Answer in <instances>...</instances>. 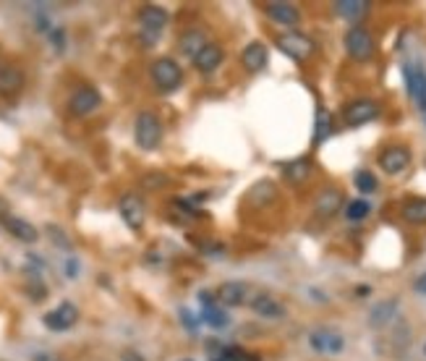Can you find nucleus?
I'll return each mask as SVG.
<instances>
[{"label": "nucleus", "mask_w": 426, "mask_h": 361, "mask_svg": "<svg viewBox=\"0 0 426 361\" xmlns=\"http://www.w3.org/2000/svg\"><path fill=\"white\" fill-rule=\"evenodd\" d=\"M222 63V47L220 45H214V42H209L205 47V50L199 52L194 58V66L199 71H205V74H209V71H214L217 66Z\"/></svg>", "instance_id": "obj_20"}, {"label": "nucleus", "mask_w": 426, "mask_h": 361, "mask_svg": "<svg viewBox=\"0 0 426 361\" xmlns=\"http://www.w3.org/2000/svg\"><path fill=\"white\" fill-rule=\"evenodd\" d=\"M207 40L205 35H202V29H188L186 35L180 37V50H183V55H188V58H196L199 52L207 47Z\"/></svg>", "instance_id": "obj_23"}, {"label": "nucleus", "mask_w": 426, "mask_h": 361, "mask_svg": "<svg viewBox=\"0 0 426 361\" xmlns=\"http://www.w3.org/2000/svg\"><path fill=\"white\" fill-rule=\"evenodd\" d=\"M311 176V163H309L306 157H301V160H293V163L285 165V178L290 180V183H304V180Z\"/></svg>", "instance_id": "obj_25"}, {"label": "nucleus", "mask_w": 426, "mask_h": 361, "mask_svg": "<svg viewBox=\"0 0 426 361\" xmlns=\"http://www.w3.org/2000/svg\"><path fill=\"white\" fill-rule=\"evenodd\" d=\"M183 361H191V359H183Z\"/></svg>", "instance_id": "obj_37"}, {"label": "nucleus", "mask_w": 426, "mask_h": 361, "mask_svg": "<svg viewBox=\"0 0 426 361\" xmlns=\"http://www.w3.org/2000/svg\"><path fill=\"white\" fill-rule=\"evenodd\" d=\"M202 319H205L207 325H212L214 330H222V327H228V314H225L220 306H209V309H202Z\"/></svg>", "instance_id": "obj_28"}, {"label": "nucleus", "mask_w": 426, "mask_h": 361, "mask_svg": "<svg viewBox=\"0 0 426 361\" xmlns=\"http://www.w3.org/2000/svg\"><path fill=\"white\" fill-rule=\"evenodd\" d=\"M79 319V309L74 301H63L58 309H52L45 314V327L47 330H55V333H63V330H71L76 325Z\"/></svg>", "instance_id": "obj_5"}, {"label": "nucleus", "mask_w": 426, "mask_h": 361, "mask_svg": "<svg viewBox=\"0 0 426 361\" xmlns=\"http://www.w3.org/2000/svg\"><path fill=\"white\" fill-rule=\"evenodd\" d=\"M134 137H137V144L142 147V149H154V147H160V142H162V123L157 120V115H154V113H149V110L139 113Z\"/></svg>", "instance_id": "obj_1"}, {"label": "nucleus", "mask_w": 426, "mask_h": 361, "mask_svg": "<svg viewBox=\"0 0 426 361\" xmlns=\"http://www.w3.org/2000/svg\"><path fill=\"white\" fill-rule=\"evenodd\" d=\"M333 8H335V13H338V16L348 18V21H356V18L367 16L369 3H367V0H338Z\"/></svg>", "instance_id": "obj_21"}, {"label": "nucleus", "mask_w": 426, "mask_h": 361, "mask_svg": "<svg viewBox=\"0 0 426 361\" xmlns=\"http://www.w3.org/2000/svg\"><path fill=\"white\" fill-rule=\"evenodd\" d=\"M333 134V118H330V113L319 108L316 110V126H314V142L316 144H322L324 139Z\"/></svg>", "instance_id": "obj_26"}, {"label": "nucleus", "mask_w": 426, "mask_h": 361, "mask_svg": "<svg viewBox=\"0 0 426 361\" xmlns=\"http://www.w3.org/2000/svg\"><path fill=\"white\" fill-rule=\"evenodd\" d=\"M248 296V285L241 283V280H228L217 288V299L225 304V306H241Z\"/></svg>", "instance_id": "obj_16"}, {"label": "nucleus", "mask_w": 426, "mask_h": 361, "mask_svg": "<svg viewBox=\"0 0 426 361\" xmlns=\"http://www.w3.org/2000/svg\"><path fill=\"white\" fill-rule=\"evenodd\" d=\"M408 165H410V149L403 144L387 147V149H382V155H379V168H382L384 173H390V176L403 173Z\"/></svg>", "instance_id": "obj_7"}, {"label": "nucleus", "mask_w": 426, "mask_h": 361, "mask_svg": "<svg viewBox=\"0 0 426 361\" xmlns=\"http://www.w3.org/2000/svg\"><path fill=\"white\" fill-rule=\"evenodd\" d=\"M309 343L319 353H340L345 348V338L340 333H335V330H314L309 336Z\"/></svg>", "instance_id": "obj_10"}, {"label": "nucleus", "mask_w": 426, "mask_h": 361, "mask_svg": "<svg viewBox=\"0 0 426 361\" xmlns=\"http://www.w3.org/2000/svg\"><path fill=\"white\" fill-rule=\"evenodd\" d=\"M149 71H152V81L160 86L162 92H173L180 84V79H183V71H180V66L173 58L154 60Z\"/></svg>", "instance_id": "obj_3"}, {"label": "nucleus", "mask_w": 426, "mask_h": 361, "mask_svg": "<svg viewBox=\"0 0 426 361\" xmlns=\"http://www.w3.org/2000/svg\"><path fill=\"white\" fill-rule=\"evenodd\" d=\"M265 11H267V16L282 26H296L301 21V11L296 8L293 3H280V0H275V3H267Z\"/></svg>", "instance_id": "obj_14"}, {"label": "nucleus", "mask_w": 426, "mask_h": 361, "mask_svg": "<svg viewBox=\"0 0 426 361\" xmlns=\"http://www.w3.org/2000/svg\"><path fill=\"white\" fill-rule=\"evenodd\" d=\"M376 115H379V105L374 100H356V103L345 105V110H342V118H345L350 129L364 126L369 120H374Z\"/></svg>", "instance_id": "obj_6"}, {"label": "nucleus", "mask_w": 426, "mask_h": 361, "mask_svg": "<svg viewBox=\"0 0 426 361\" xmlns=\"http://www.w3.org/2000/svg\"><path fill=\"white\" fill-rule=\"evenodd\" d=\"M353 183H356V189L361 191V194H372V191H376V176L369 171H358L356 176H353Z\"/></svg>", "instance_id": "obj_29"}, {"label": "nucleus", "mask_w": 426, "mask_h": 361, "mask_svg": "<svg viewBox=\"0 0 426 361\" xmlns=\"http://www.w3.org/2000/svg\"><path fill=\"white\" fill-rule=\"evenodd\" d=\"M120 359H123V361H144V359H142V356H139L137 351H131V348H128V351L120 353Z\"/></svg>", "instance_id": "obj_31"}, {"label": "nucleus", "mask_w": 426, "mask_h": 361, "mask_svg": "<svg viewBox=\"0 0 426 361\" xmlns=\"http://www.w3.org/2000/svg\"><path fill=\"white\" fill-rule=\"evenodd\" d=\"M241 60H243V69L251 71V74H259V71L267 66V45L265 42H251L243 47L241 52Z\"/></svg>", "instance_id": "obj_15"}, {"label": "nucleus", "mask_w": 426, "mask_h": 361, "mask_svg": "<svg viewBox=\"0 0 426 361\" xmlns=\"http://www.w3.org/2000/svg\"><path fill=\"white\" fill-rule=\"evenodd\" d=\"M340 207H342V194L340 189H335V186L322 189L314 199V212L319 217H333Z\"/></svg>", "instance_id": "obj_12"}, {"label": "nucleus", "mask_w": 426, "mask_h": 361, "mask_svg": "<svg viewBox=\"0 0 426 361\" xmlns=\"http://www.w3.org/2000/svg\"><path fill=\"white\" fill-rule=\"evenodd\" d=\"M413 288H416L418 293H426V273H424V275H421V277H418L416 285H413Z\"/></svg>", "instance_id": "obj_33"}, {"label": "nucleus", "mask_w": 426, "mask_h": 361, "mask_svg": "<svg viewBox=\"0 0 426 361\" xmlns=\"http://www.w3.org/2000/svg\"><path fill=\"white\" fill-rule=\"evenodd\" d=\"M47 233H50L52 241H55L58 246H63V249H69V246H71V241L63 236V231H60V228H55V225H47Z\"/></svg>", "instance_id": "obj_30"}, {"label": "nucleus", "mask_w": 426, "mask_h": 361, "mask_svg": "<svg viewBox=\"0 0 426 361\" xmlns=\"http://www.w3.org/2000/svg\"><path fill=\"white\" fill-rule=\"evenodd\" d=\"M275 199H277V186H275L272 180H259V183H254L251 191H248V202L254 207L272 205Z\"/></svg>", "instance_id": "obj_19"}, {"label": "nucleus", "mask_w": 426, "mask_h": 361, "mask_svg": "<svg viewBox=\"0 0 426 361\" xmlns=\"http://www.w3.org/2000/svg\"><path fill=\"white\" fill-rule=\"evenodd\" d=\"M100 103H103V97H100L97 89L81 86V89H76L74 97H71V113H74V115H89L92 110L100 108Z\"/></svg>", "instance_id": "obj_11"}, {"label": "nucleus", "mask_w": 426, "mask_h": 361, "mask_svg": "<svg viewBox=\"0 0 426 361\" xmlns=\"http://www.w3.org/2000/svg\"><path fill=\"white\" fill-rule=\"evenodd\" d=\"M24 86V74L16 66H3L0 69V92L3 95H13Z\"/></svg>", "instance_id": "obj_22"}, {"label": "nucleus", "mask_w": 426, "mask_h": 361, "mask_svg": "<svg viewBox=\"0 0 426 361\" xmlns=\"http://www.w3.org/2000/svg\"><path fill=\"white\" fill-rule=\"evenodd\" d=\"M3 225H6V231H8L13 239L24 241V243H35V241L40 239V233H37L35 225L26 223V220H21V217L8 215L6 220H3Z\"/></svg>", "instance_id": "obj_17"}, {"label": "nucleus", "mask_w": 426, "mask_h": 361, "mask_svg": "<svg viewBox=\"0 0 426 361\" xmlns=\"http://www.w3.org/2000/svg\"><path fill=\"white\" fill-rule=\"evenodd\" d=\"M120 217L126 220L128 228H134V231H139L142 225H144V202L137 197V194H123L120 197Z\"/></svg>", "instance_id": "obj_9"}, {"label": "nucleus", "mask_w": 426, "mask_h": 361, "mask_svg": "<svg viewBox=\"0 0 426 361\" xmlns=\"http://www.w3.org/2000/svg\"><path fill=\"white\" fill-rule=\"evenodd\" d=\"M241 361H262V359L254 356V353H241Z\"/></svg>", "instance_id": "obj_36"}, {"label": "nucleus", "mask_w": 426, "mask_h": 361, "mask_svg": "<svg viewBox=\"0 0 426 361\" xmlns=\"http://www.w3.org/2000/svg\"><path fill=\"white\" fill-rule=\"evenodd\" d=\"M35 361H60L58 356H50V353H40V356H35Z\"/></svg>", "instance_id": "obj_35"}, {"label": "nucleus", "mask_w": 426, "mask_h": 361, "mask_svg": "<svg viewBox=\"0 0 426 361\" xmlns=\"http://www.w3.org/2000/svg\"><path fill=\"white\" fill-rule=\"evenodd\" d=\"M275 45H277V50L285 52V55L293 60H306L309 55L314 52V42H311L306 35H301V32H285V35H277Z\"/></svg>", "instance_id": "obj_4"}, {"label": "nucleus", "mask_w": 426, "mask_h": 361, "mask_svg": "<svg viewBox=\"0 0 426 361\" xmlns=\"http://www.w3.org/2000/svg\"><path fill=\"white\" fill-rule=\"evenodd\" d=\"M139 21H142V32L146 35V42H154L160 37L162 26L168 24V11L160 8V6H144L142 13H139Z\"/></svg>", "instance_id": "obj_8"}, {"label": "nucleus", "mask_w": 426, "mask_h": 361, "mask_svg": "<svg viewBox=\"0 0 426 361\" xmlns=\"http://www.w3.org/2000/svg\"><path fill=\"white\" fill-rule=\"evenodd\" d=\"M372 212V207H369L367 199H353L348 207H345V217H348L350 223H361L364 217H369Z\"/></svg>", "instance_id": "obj_27"}, {"label": "nucleus", "mask_w": 426, "mask_h": 361, "mask_svg": "<svg viewBox=\"0 0 426 361\" xmlns=\"http://www.w3.org/2000/svg\"><path fill=\"white\" fill-rule=\"evenodd\" d=\"M395 317H398V299H384L379 301L376 306H372V311H369V327L382 330V327L392 325Z\"/></svg>", "instance_id": "obj_13"}, {"label": "nucleus", "mask_w": 426, "mask_h": 361, "mask_svg": "<svg viewBox=\"0 0 426 361\" xmlns=\"http://www.w3.org/2000/svg\"><path fill=\"white\" fill-rule=\"evenodd\" d=\"M424 353H426V345H424Z\"/></svg>", "instance_id": "obj_38"}, {"label": "nucleus", "mask_w": 426, "mask_h": 361, "mask_svg": "<svg viewBox=\"0 0 426 361\" xmlns=\"http://www.w3.org/2000/svg\"><path fill=\"white\" fill-rule=\"evenodd\" d=\"M66 273H69V275H76V273H79L76 259H69V267H66Z\"/></svg>", "instance_id": "obj_34"}, {"label": "nucleus", "mask_w": 426, "mask_h": 361, "mask_svg": "<svg viewBox=\"0 0 426 361\" xmlns=\"http://www.w3.org/2000/svg\"><path fill=\"white\" fill-rule=\"evenodd\" d=\"M345 50L353 60L358 63H364L374 55V37L369 35L364 26H353L348 29V35H345Z\"/></svg>", "instance_id": "obj_2"}, {"label": "nucleus", "mask_w": 426, "mask_h": 361, "mask_svg": "<svg viewBox=\"0 0 426 361\" xmlns=\"http://www.w3.org/2000/svg\"><path fill=\"white\" fill-rule=\"evenodd\" d=\"M144 183H146V186H165V183H168V178H165V176L160 173V178H144Z\"/></svg>", "instance_id": "obj_32"}, {"label": "nucleus", "mask_w": 426, "mask_h": 361, "mask_svg": "<svg viewBox=\"0 0 426 361\" xmlns=\"http://www.w3.org/2000/svg\"><path fill=\"white\" fill-rule=\"evenodd\" d=\"M403 220L410 225H424L426 223V199H421V197L408 199V202L403 205Z\"/></svg>", "instance_id": "obj_24"}, {"label": "nucleus", "mask_w": 426, "mask_h": 361, "mask_svg": "<svg viewBox=\"0 0 426 361\" xmlns=\"http://www.w3.org/2000/svg\"><path fill=\"white\" fill-rule=\"evenodd\" d=\"M251 309H254L256 317H265V319H280L285 317V309H282L280 301H275L272 296H256L251 301Z\"/></svg>", "instance_id": "obj_18"}]
</instances>
